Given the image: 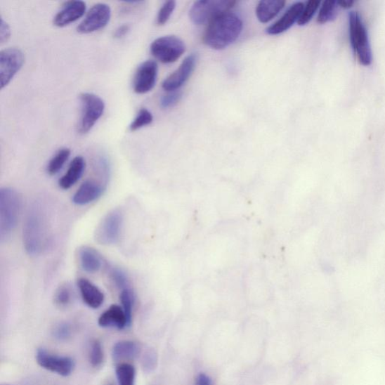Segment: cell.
Wrapping results in <instances>:
<instances>
[{"mask_svg":"<svg viewBox=\"0 0 385 385\" xmlns=\"http://www.w3.org/2000/svg\"><path fill=\"white\" fill-rule=\"evenodd\" d=\"M243 28L241 18L236 14L227 12L214 19L203 36L204 44L212 49L228 48L240 37Z\"/></svg>","mask_w":385,"mask_h":385,"instance_id":"6da1fadb","label":"cell"},{"mask_svg":"<svg viewBox=\"0 0 385 385\" xmlns=\"http://www.w3.org/2000/svg\"><path fill=\"white\" fill-rule=\"evenodd\" d=\"M48 239V223L45 211L36 204L30 209L25 223V249L30 255H38L46 249Z\"/></svg>","mask_w":385,"mask_h":385,"instance_id":"7a4b0ae2","label":"cell"},{"mask_svg":"<svg viewBox=\"0 0 385 385\" xmlns=\"http://www.w3.org/2000/svg\"><path fill=\"white\" fill-rule=\"evenodd\" d=\"M22 209V197L9 187L0 190V240L6 241L15 230Z\"/></svg>","mask_w":385,"mask_h":385,"instance_id":"3957f363","label":"cell"},{"mask_svg":"<svg viewBox=\"0 0 385 385\" xmlns=\"http://www.w3.org/2000/svg\"><path fill=\"white\" fill-rule=\"evenodd\" d=\"M349 36L351 45L363 66L371 65L372 53L367 28L357 12L349 14Z\"/></svg>","mask_w":385,"mask_h":385,"instance_id":"277c9868","label":"cell"},{"mask_svg":"<svg viewBox=\"0 0 385 385\" xmlns=\"http://www.w3.org/2000/svg\"><path fill=\"white\" fill-rule=\"evenodd\" d=\"M235 4L236 1L232 0H200L192 6L189 17L195 25H205L219 15L230 12Z\"/></svg>","mask_w":385,"mask_h":385,"instance_id":"5b68a950","label":"cell"},{"mask_svg":"<svg viewBox=\"0 0 385 385\" xmlns=\"http://www.w3.org/2000/svg\"><path fill=\"white\" fill-rule=\"evenodd\" d=\"M81 114L78 124V133L87 134L103 116L105 105L99 96L92 93H82L79 96Z\"/></svg>","mask_w":385,"mask_h":385,"instance_id":"8992f818","label":"cell"},{"mask_svg":"<svg viewBox=\"0 0 385 385\" xmlns=\"http://www.w3.org/2000/svg\"><path fill=\"white\" fill-rule=\"evenodd\" d=\"M123 221V212L119 209L107 214L95 231L96 242L103 245L117 243L120 239Z\"/></svg>","mask_w":385,"mask_h":385,"instance_id":"52a82bcc","label":"cell"},{"mask_svg":"<svg viewBox=\"0 0 385 385\" xmlns=\"http://www.w3.org/2000/svg\"><path fill=\"white\" fill-rule=\"evenodd\" d=\"M185 42L176 36L157 38L151 45L152 55L165 64L177 61L185 52Z\"/></svg>","mask_w":385,"mask_h":385,"instance_id":"ba28073f","label":"cell"},{"mask_svg":"<svg viewBox=\"0 0 385 385\" xmlns=\"http://www.w3.org/2000/svg\"><path fill=\"white\" fill-rule=\"evenodd\" d=\"M25 53L18 48H8L0 52V86L4 89L12 81L24 66Z\"/></svg>","mask_w":385,"mask_h":385,"instance_id":"9c48e42d","label":"cell"},{"mask_svg":"<svg viewBox=\"0 0 385 385\" xmlns=\"http://www.w3.org/2000/svg\"><path fill=\"white\" fill-rule=\"evenodd\" d=\"M112 10L109 5L98 4L91 7L86 15L77 27L81 34H89L103 29L110 23Z\"/></svg>","mask_w":385,"mask_h":385,"instance_id":"30bf717a","label":"cell"},{"mask_svg":"<svg viewBox=\"0 0 385 385\" xmlns=\"http://www.w3.org/2000/svg\"><path fill=\"white\" fill-rule=\"evenodd\" d=\"M36 359L41 368L63 377L70 376L76 367L72 358L53 355L44 348L37 350Z\"/></svg>","mask_w":385,"mask_h":385,"instance_id":"8fae6325","label":"cell"},{"mask_svg":"<svg viewBox=\"0 0 385 385\" xmlns=\"http://www.w3.org/2000/svg\"><path fill=\"white\" fill-rule=\"evenodd\" d=\"M158 73L157 63L148 60L138 67L133 78V91L138 94H145L155 86Z\"/></svg>","mask_w":385,"mask_h":385,"instance_id":"7c38bea8","label":"cell"},{"mask_svg":"<svg viewBox=\"0 0 385 385\" xmlns=\"http://www.w3.org/2000/svg\"><path fill=\"white\" fill-rule=\"evenodd\" d=\"M197 60V58L194 53L188 56L178 69L164 80L162 88L167 92L178 91L191 77L195 70Z\"/></svg>","mask_w":385,"mask_h":385,"instance_id":"4fadbf2b","label":"cell"},{"mask_svg":"<svg viewBox=\"0 0 385 385\" xmlns=\"http://www.w3.org/2000/svg\"><path fill=\"white\" fill-rule=\"evenodd\" d=\"M86 4L80 0L64 3L61 9L53 18V24L58 27H64L76 22L86 13Z\"/></svg>","mask_w":385,"mask_h":385,"instance_id":"5bb4252c","label":"cell"},{"mask_svg":"<svg viewBox=\"0 0 385 385\" xmlns=\"http://www.w3.org/2000/svg\"><path fill=\"white\" fill-rule=\"evenodd\" d=\"M106 183L94 179H88L74 192L72 202L78 206L88 205L98 200L106 190Z\"/></svg>","mask_w":385,"mask_h":385,"instance_id":"9a60e30c","label":"cell"},{"mask_svg":"<svg viewBox=\"0 0 385 385\" xmlns=\"http://www.w3.org/2000/svg\"><path fill=\"white\" fill-rule=\"evenodd\" d=\"M304 6L305 4L302 2L293 4L279 20L266 29V33L273 36L279 35L290 29L295 22H297Z\"/></svg>","mask_w":385,"mask_h":385,"instance_id":"2e32d148","label":"cell"},{"mask_svg":"<svg viewBox=\"0 0 385 385\" xmlns=\"http://www.w3.org/2000/svg\"><path fill=\"white\" fill-rule=\"evenodd\" d=\"M79 292L85 304L91 308H99L104 303L105 295L100 289L87 279L78 280Z\"/></svg>","mask_w":385,"mask_h":385,"instance_id":"e0dca14e","label":"cell"},{"mask_svg":"<svg viewBox=\"0 0 385 385\" xmlns=\"http://www.w3.org/2000/svg\"><path fill=\"white\" fill-rule=\"evenodd\" d=\"M98 325L103 328L123 329L128 325L127 319L122 307L112 305L100 316Z\"/></svg>","mask_w":385,"mask_h":385,"instance_id":"ac0fdd59","label":"cell"},{"mask_svg":"<svg viewBox=\"0 0 385 385\" xmlns=\"http://www.w3.org/2000/svg\"><path fill=\"white\" fill-rule=\"evenodd\" d=\"M79 259L81 268L89 273H98L102 268L103 261L100 254L89 246H81Z\"/></svg>","mask_w":385,"mask_h":385,"instance_id":"d6986e66","label":"cell"},{"mask_svg":"<svg viewBox=\"0 0 385 385\" xmlns=\"http://www.w3.org/2000/svg\"><path fill=\"white\" fill-rule=\"evenodd\" d=\"M86 167L85 159L81 156L74 157L70 164L65 175L59 180V186L63 190H68L76 185L84 174Z\"/></svg>","mask_w":385,"mask_h":385,"instance_id":"ffe728a7","label":"cell"},{"mask_svg":"<svg viewBox=\"0 0 385 385\" xmlns=\"http://www.w3.org/2000/svg\"><path fill=\"white\" fill-rule=\"evenodd\" d=\"M286 2L283 0L261 1L256 8V18L263 24L268 23L281 12Z\"/></svg>","mask_w":385,"mask_h":385,"instance_id":"44dd1931","label":"cell"},{"mask_svg":"<svg viewBox=\"0 0 385 385\" xmlns=\"http://www.w3.org/2000/svg\"><path fill=\"white\" fill-rule=\"evenodd\" d=\"M140 345L133 341H121L116 344L112 349L114 360L120 361L125 360H133L141 354Z\"/></svg>","mask_w":385,"mask_h":385,"instance_id":"7402d4cb","label":"cell"},{"mask_svg":"<svg viewBox=\"0 0 385 385\" xmlns=\"http://www.w3.org/2000/svg\"><path fill=\"white\" fill-rule=\"evenodd\" d=\"M71 155L70 148H63L53 156L47 165V173L50 176H55L58 174L64 164L67 162Z\"/></svg>","mask_w":385,"mask_h":385,"instance_id":"603a6c76","label":"cell"},{"mask_svg":"<svg viewBox=\"0 0 385 385\" xmlns=\"http://www.w3.org/2000/svg\"><path fill=\"white\" fill-rule=\"evenodd\" d=\"M339 7L337 1L334 0H327L323 2L319 10L318 23L324 25L334 20L337 15Z\"/></svg>","mask_w":385,"mask_h":385,"instance_id":"cb8c5ba5","label":"cell"},{"mask_svg":"<svg viewBox=\"0 0 385 385\" xmlns=\"http://www.w3.org/2000/svg\"><path fill=\"white\" fill-rule=\"evenodd\" d=\"M116 377L119 385H135V367L130 363H121L116 367Z\"/></svg>","mask_w":385,"mask_h":385,"instance_id":"d4e9b609","label":"cell"},{"mask_svg":"<svg viewBox=\"0 0 385 385\" xmlns=\"http://www.w3.org/2000/svg\"><path fill=\"white\" fill-rule=\"evenodd\" d=\"M120 301L126 315L128 325L131 326L133 317V309L135 304V294L131 287L124 289L120 294Z\"/></svg>","mask_w":385,"mask_h":385,"instance_id":"484cf974","label":"cell"},{"mask_svg":"<svg viewBox=\"0 0 385 385\" xmlns=\"http://www.w3.org/2000/svg\"><path fill=\"white\" fill-rule=\"evenodd\" d=\"M72 287L67 283L63 284L58 287L56 292L53 301L60 308L67 307L72 301Z\"/></svg>","mask_w":385,"mask_h":385,"instance_id":"4316f807","label":"cell"},{"mask_svg":"<svg viewBox=\"0 0 385 385\" xmlns=\"http://www.w3.org/2000/svg\"><path fill=\"white\" fill-rule=\"evenodd\" d=\"M154 117L151 112L143 108L138 111L134 120L130 125V131L135 132L141 128L151 124L153 122Z\"/></svg>","mask_w":385,"mask_h":385,"instance_id":"83f0119b","label":"cell"},{"mask_svg":"<svg viewBox=\"0 0 385 385\" xmlns=\"http://www.w3.org/2000/svg\"><path fill=\"white\" fill-rule=\"evenodd\" d=\"M320 4L322 3L319 0H310V1H308L304 6L301 17H299L297 21L298 25L304 26L307 25L315 15Z\"/></svg>","mask_w":385,"mask_h":385,"instance_id":"f1b7e54d","label":"cell"},{"mask_svg":"<svg viewBox=\"0 0 385 385\" xmlns=\"http://www.w3.org/2000/svg\"><path fill=\"white\" fill-rule=\"evenodd\" d=\"M104 353L101 342L95 339L92 341L90 351V362L93 367H99L103 365Z\"/></svg>","mask_w":385,"mask_h":385,"instance_id":"f546056e","label":"cell"},{"mask_svg":"<svg viewBox=\"0 0 385 385\" xmlns=\"http://www.w3.org/2000/svg\"><path fill=\"white\" fill-rule=\"evenodd\" d=\"M157 354L155 349L148 348L142 357V367L145 372H152L157 367Z\"/></svg>","mask_w":385,"mask_h":385,"instance_id":"4dcf8cb0","label":"cell"},{"mask_svg":"<svg viewBox=\"0 0 385 385\" xmlns=\"http://www.w3.org/2000/svg\"><path fill=\"white\" fill-rule=\"evenodd\" d=\"M110 277L115 285L122 291L130 287L129 278L123 270L114 267L110 271Z\"/></svg>","mask_w":385,"mask_h":385,"instance_id":"1f68e13d","label":"cell"},{"mask_svg":"<svg viewBox=\"0 0 385 385\" xmlns=\"http://www.w3.org/2000/svg\"><path fill=\"white\" fill-rule=\"evenodd\" d=\"M176 4L173 0L167 1L159 10V13L157 17V25L159 26H163L167 23L171 15H173L176 8Z\"/></svg>","mask_w":385,"mask_h":385,"instance_id":"d6a6232c","label":"cell"},{"mask_svg":"<svg viewBox=\"0 0 385 385\" xmlns=\"http://www.w3.org/2000/svg\"><path fill=\"white\" fill-rule=\"evenodd\" d=\"M181 96H183V93L178 91L169 92L160 99V106L163 109L171 108V107H174L178 103L181 99Z\"/></svg>","mask_w":385,"mask_h":385,"instance_id":"836d02e7","label":"cell"},{"mask_svg":"<svg viewBox=\"0 0 385 385\" xmlns=\"http://www.w3.org/2000/svg\"><path fill=\"white\" fill-rule=\"evenodd\" d=\"M53 333L58 340H67L72 334V328L67 323H60L55 328Z\"/></svg>","mask_w":385,"mask_h":385,"instance_id":"e575fe53","label":"cell"},{"mask_svg":"<svg viewBox=\"0 0 385 385\" xmlns=\"http://www.w3.org/2000/svg\"><path fill=\"white\" fill-rule=\"evenodd\" d=\"M12 35V31L6 21L1 17L0 22V44H4L7 42Z\"/></svg>","mask_w":385,"mask_h":385,"instance_id":"d590c367","label":"cell"},{"mask_svg":"<svg viewBox=\"0 0 385 385\" xmlns=\"http://www.w3.org/2000/svg\"><path fill=\"white\" fill-rule=\"evenodd\" d=\"M131 30V27L129 25H123L119 27H117L113 37L115 39H120L124 38L128 33H129V31Z\"/></svg>","mask_w":385,"mask_h":385,"instance_id":"8d00e7d4","label":"cell"},{"mask_svg":"<svg viewBox=\"0 0 385 385\" xmlns=\"http://www.w3.org/2000/svg\"><path fill=\"white\" fill-rule=\"evenodd\" d=\"M196 385H212V381L205 373H200L197 377Z\"/></svg>","mask_w":385,"mask_h":385,"instance_id":"74e56055","label":"cell"},{"mask_svg":"<svg viewBox=\"0 0 385 385\" xmlns=\"http://www.w3.org/2000/svg\"><path fill=\"white\" fill-rule=\"evenodd\" d=\"M337 3L339 7L348 9L354 5L355 1H352V0H340Z\"/></svg>","mask_w":385,"mask_h":385,"instance_id":"f35d334b","label":"cell"},{"mask_svg":"<svg viewBox=\"0 0 385 385\" xmlns=\"http://www.w3.org/2000/svg\"><path fill=\"white\" fill-rule=\"evenodd\" d=\"M2 385H9V384H2Z\"/></svg>","mask_w":385,"mask_h":385,"instance_id":"ab89813d","label":"cell"},{"mask_svg":"<svg viewBox=\"0 0 385 385\" xmlns=\"http://www.w3.org/2000/svg\"><path fill=\"white\" fill-rule=\"evenodd\" d=\"M110 385H112V384H110Z\"/></svg>","mask_w":385,"mask_h":385,"instance_id":"60d3db41","label":"cell"}]
</instances>
